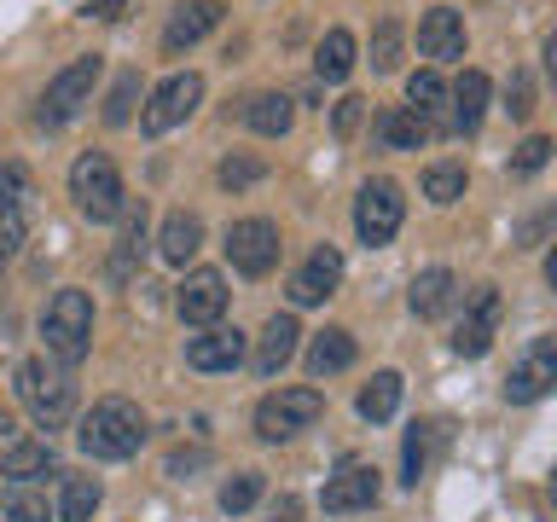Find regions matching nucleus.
Returning <instances> with one entry per match:
<instances>
[{"mask_svg":"<svg viewBox=\"0 0 557 522\" xmlns=\"http://www.w3.org/2000/svg\"><path fill=\"white\" fill-rule=\"evenodd\" d=\"M146 435H151L146 412H139L134 400L111 395L76 424V447L87 452V459H134V452L146 447Z\"/></svg>","mask_w":557,"mask_h":522,"instance_id":"f257e3e1","label":"nucleus"},{"mask_svg":"<svg viewBox=\"0 0 557 522\" xmlns=\"http://www.w3.org/2000/svg\"><path fill=\"white\" fill-rule=\"evenodd\" d=\"M41 337H47V355L76 372V365L87 360V348H94V296L76 290V285L59 290L41 308Z\"/></svg>","mask_w":557,"mask_h":522,"instance_id":"f03ea898","label":"nucleus"},{"mask_svg":"<svg viewBox=\"0 0 557 522\" xmlns=\"http://www.w3.org/2000/svg\"><path fill=\"white\" fill-rule=\"evenodd\" d=\"M17 400L29 407V418L41 430H64L70 424V407H76V383H70V365L47 360V355H29L17 365Z\"/></svg>","mask_w":557,"mask_h":522,"instance_id":"7ed1b4c3","label":"nucleus"},{"mask_svg":"<svg viewBox=\"0 0 557 522\" xmlns=\"http://www.w3.org/2000/svg\"><path fill=\"white\" fill-rule=\"evenodd\" d=\"M70 198L87 221H122V209H128V191H122V174L104 151H82L76 163H70Z\"/></svg>","mask_w":557,"mask_h":522,"instance_id":"20e7f679","label":"nucleus"},{"mask_svg":"<svg viewBox=\"0 0 557 522\" xmlns=\"http://www.w3.org/2000/svg\"><path fill=\"white\" fill-rule=\"evenodd\" d=\"M320 412H325L320 389H273V395H261V407H256V435L261 442H290V435H302L308 424H320Z\"/></svg>","mask_w":557,"mask_h":522,"instance_id":"39448f33","label":"nucleus"},{"mask_svg":"<svg viewBox=\"0 0 557 522\" xmlns=\"http://www.w3.org/2000/svg\"><path fill=\"white\" fill-rule=\"evenodd\" d=\"M99 59L87 52V59L64 64L59 76L47 82V99H41V128H64V122H76L87 104H94V87H99Z\"/></svg>","mask_w":557,"mask_h":522,"instance_id":"423d86ee","label":"nucleus"},{"mask_svg":"<svg viewBox=\"0 0 557 522\" xmlns=\"http://www.w3.org/2000/svg\"><path fill=\"white\" fill-rule=\"evenodd\" d=\"M198 104H203V76H198V70H181V76H169V82L151 87L146 111H139V128H146L151 139H163L169 128H181Z\"/></svg>","mask_w":557,"mask_h":522,"instance_id":"0eeeda50","label":"nucleus"},{"mask_svg":"<svg viewBox=\"0 0 557 522\" xmlns=\"http://www.w3.org/2000/svg\"><path fill=\"white\" fill-rule=\"evenodd\" d=\"M400 221H407V198H400V186L395 181H366L360 186V198H355V233H360V244H389L395 233H400Z\"/></svg>","mask_w":557,"mask_h":522,"instance_id":"6e6552de","label":"nucleus"},{"mask_svg":"<svg viewBox=\"0 0 557 522\" xmlns=\"http://www.w3.org/2000/svg\"><path fill=\"white\" fill-rule=\"evenodd\" d=\"M226 261L244 278H268L278 268V226L268 215H244L226 226Z\"/></svg>","mask_w":557,"mask_h":522,"instance_id":"1a4fd4ad","label":"nucleus"},{"mask_svg":"<svg viewBox=\"0 0 557 522\" xmlns=\"http://www.w3.org/2000/svg\"><path fill=\"white\" fill-rule=\"evenodd\" d=\"M557 389V337H534L517 355V365L505 372V400L511 407H534Z\"/></svg>","mask_w":557,"mask_h":522,"instance_id":"9d476101","label":"nucleus"},{"mask_svg":"<svg viewBox=\"0 0 557 522\" xmlns=\"http://www.w3.org/2000/svg\"><path fill=\"white\" fill-rule=\"evenodd\" d=\"M499 313H505V302H499L494 285H476V290H470L459 325H453V355L482 360L487 348H494V337H499Z\"/></svg>","mask_w":557,"mask_h":522,"instance_id":"9b49d317","label":"nucleus"},{"mask_svg":"<svg viewBox=\"0 0 557 522\" xmlns=\"http://www.w3.org/2000/svg\"><path fill=\"white\" fill-rule=\"evenodd\" d=\"M377 494H383L377 470H372V464H360V459H343V470L325 482L320 505H325L331 517H348V511H372V505H377Z\"/></svg>","mask_w":557,"mask_h":522,"instance_id":"f8f14e48","label":"nucleus"},{"mask_svg":"<svg viewBox=\"0 0 557 522\" xmlns=\"http://www.w3.org/2000/svg\"><path fill=\"white\" fill-rule=\"evenodd\" d=\"M174 313H181L186 325H215L221 313H226V278L215 268H191L186 273V285L174 290Z\"/></svg>","mask_w":557,"mask_h":522,"instance_id":"ddd939ff","label":"nucleus"},{"mask_svg":"<svg viewBox=\"0 0 557 522\" xmlns=\"http://www.w3.org/2000/svg\"><path fill=\"white\" fill-rule=\"evenodd\" d=\"M29 233V174L17 163H0V261L17 256Z\"/></svg>","mask_w":557,"mask_h":522,"instance_id":"4468645a","label":"nucleus"},{"mask_svg":"<svg viewBox=\"0 0 557 522\" xmlns=\"http://www.w3.org/2000/svg\"><path fill=\"white\" fill-rule=\"evenodd\" d=\"M186 365L191 372H233V365H244V331L203 325L198 337H186Z\"/></svg>","mask_w":557,"mask_h":522,"instance_id":"2eb2a0df","label":"nucleus"},{"mask_svg":"<svg viewBox=\"0 0 557 522\" xmlns=\"http://www.w3.org/2000/svg\"><path fill=\"white\" fill-rule=\"evenodd\" d=\"M337 285H343V256L331 250V244H320V250H313L302 268L290 273V302L296 308H320Z\"/></svg>","mask_w":557,"mask_h":522,"instance_id":"dca6fc26","label":"nucleus"},{"mask_svg":"<svg viewBox=\"0 0 557 522\" xmlns=\"http://www.w3.org/2000/svg\"><path fill=\"white\" fill-rule=\"evenodd\" d=\"M226 17L221 0H181V7L169 12V24H163V52H186V47H198L209 29H215Z\"/></svg>","mask_w":557,"mask_h":522,"instance_id":"f3484780","label":"nucleus"},{"mask_svg":"<svg viewBox=\"0 0 557 522\" xmlns=\"http://www.w3.org/2000/svg\"><path fill=\"white\" fill-rule=\"evenodd\" d=\"M418 52L435 59V64L465 59V17L453 7H430L424 17H418Z\"/></svg>","mask_w":557,"mask_h":522,"instance_id":"a211bd4d","label":"nucleus"},{"mask_svg":"<svg viewBox=\"0 0 557 522\" xmlns=\"http://www.w3.org/2000/svg\"><path fill=\"white\" fill-rule=\"evenodd\" d=\"M487 111V76L482 70H465L447 94V134H476Z\"/></svg>","mask_w":557,"mask_h":522,"instance_id":"6ab92c4d","label":"nucleus"},{"mask_svg":"<svg viewBox=\"0 0 557 522\" xmlns=\"http://www.w3.org/2000/svg\"><path fill=\"white\" fill-rule=\"evenodd\" d=\"M296 313H273L268 325H261V343H256V377H278L296 355Z\"/></svg>","mask_w":557,"mask_h":522,"instance_id":"aec40b11","label":"nucleus"},{"mask_svg":"<svg viewBox=\"0 0 557 522\" xmlns=\"http://www.w3.org/2000/svg\"><path fill=\"white\" fill-rule=\"evenodd\" d=\"M453 302H459V278H453V268H424V273L412 278L407 308L418 313V320H442Z\"/></svg>","mask_w":557,"mask_h":522,"instance_id":"412c9836","label":"nucleus"},{"mask_svg":"<svg viewBox=\"0 0 557 522\" xmlns=\"http://www.w3.org/2000/svg\"><path fill=\"white\" fill-rule=\"evenodd\" d=\"M238 116H244V128L261 134V139H285L290 122H296V104H290L285 94H250Z\"/></svg>","mask_w":557,"mask_h":522,"instance_id":"4be33fe9","label":"nucleus"},{"mask_svg":"<svg viewBox=\"0 0 557 522\" xmlns=\"http://www.w3.org/2000/svg\"><path fill=\"white\" fill-rule=\"evenodd\" d=\"M355 355H360L355 337H348L343 325H325L320 337L308 343V372H313V377H337V372H348V365H355Z\"/></svg>","mask_w":557,"mask_h":522,"instance_id":"5701e85b","label":"nucleus"},{"mask_svg":"<svg viewBox=\"0 0 557 522\" xmlns=\"http://www.w3.org/2000/svg\"><path fill=\"white\" fill-rule=\"evenodd\" d=\"M47 470H59V452H52V442H17L0 452V476L7 482H35V476H47Z\"/></svg>","mask_w":557,"mask_h":522,"instance_id":"b1692460","label":"nucleus"},{"mask_svg":"<svg viewBox=\"0 0 557 522\" xmlns=\"http://www.w3.org/2000/svg\"><path fill=\"white\" fill-rule=\"evenodd\" d=\"M447 94H453V87L435 76V70H418V76H407V111L424 122V128H430V122H435V128H447Z\"/></svg>","mask_w":557,"mask_h":522,"instance_id":"393cba45","label":"nucleus"},{"mask_svg":"<svg viewBox=\"0 0 557 522\" xmlns=\"http://www.w3.org/2000/svg\"><path fill=\"white\" fill-rule=\"evenodd\" d=\"M372 134H377V146H383V151H418V146L430 139V128L407 111V104H389V111H377Z\"/></svg>","mask_w":557,"mask_h":522,"instance_id":"a878e982","label":"nucleus"},{"mask_svg":"<svg viewBox=\"0 0 557 522\" xmlns=\"http://www.w3.org/2000/svg\"><path fill=\"white\" fill-rule=\"evenodd\" d=\"M203 244V221L191 215V209H174V215L163 221V244H157V256L169 261V268H186L191 256H198Z\"/></svg>","mask_w":557,"mask_h":522,"instance_id":"bb28decb","label":"nucleus"},{"mask_svg":"<svg viewBox=\"0 0 557 522\" xmlns=\"http://www.w3.org/2000/svg\"><path fill=\"white\" fill-rule=\"evenodd\" d=\"M139 256H146V203H128V209H122L116 256H111V278H116V285L134 273V261H139Z\"/></svg>","mask_w":557,"mask_h":522,"instance_id":"cd10ccee","label":"nucleus"},{"mask_svg":"<svg viewBox=\"0 0 557 522\" xmlns=\"http://www.w3.org/2000/svg\"><path fill=\"white\" fill-rule=\"evenodd\" d=\"M400 389H407V383H400V372H377V377L360 389L355 412L366 418V424H389V418H395V407H400Z\"/></svg>","mask_w":557,"mask_h":522,"instance_id":"c85d7f7f","label":"nucleus"},{"mask_svg":"<svg viewBox=\"0 0 557 522\" xmlns=\"http://www.w3.org/2000/svg\"><path fill=\"white\" fill-rule=\"evenodd\" d=\"M348 70H355V35L331 29L325 41L313 47V76L320 82H348Z\"/></svg>","mask_w":557,"mask_h":522,"instance_id":"c756f323","label":"nucleus"},{"mask_svg":"<svg viewBox=\"0 0 557 522\" xmlns=\"http://www.w3.org/2000/svg\"><path fill=\"white\" fill-rule=\"evenodd\" d=\"M47 494H35V482H7L0 487V522H47Z\"/></svg>","mask_w":557,"mask_h":522,"instance_id":"7c9ffc66","label":"nucleus"},{"mask_svg":"<svg viewBox=\"0 0 557 522\" xmlns=\"http://www.w3.org/2000/svg\"><path fill=\"white\" fill-rule=\"evenodd\" d=\"M99 511V482L94 476H64L59 487V522H94Z\"/></svg>","mask_w":557,"mask_h":522,"instance_id":"2f4dec72","label":"nucleus"},{"mask_svg":"<svg viewBox=\"0 0 557 522\" xmlns=\"http://www.w3.org/2000/svg\"><path fill=\"white\" fill-rule=\"evenodd\" d=\"M424 198L430 203H459L465 198V163H430L424 169Z\"/></svg>","mask_w":557,"mask_h":522,"instance_id":"473e14b6","label":"nucleus"},{"mask_svg":"<svg viewBox=\"0 0 557 522\" xmlns=\"http://www.w3.org/2000/svg\"><path fill=\"white\" fill-rule=\"evenodd\" d=\"M430 424H412L407 430V447H400V482L418 487V476H424V464H430Z\"/></svg>","mask_w":557,"mask_h":522,"instance_id":"72a5a7b5","label":"nucleus"},{"mask_svg":"<svg viewBox=\"0 0 557 522\" xmlns=\"http://www.w3.org/2000/svg\"><path fill=\"white\" fill-rule=\"evenodd\" d=\"M395 64H400V17H377V29H372V70H377V76H389Z\"/></svg>","mask_w":557,"mask_h":522,"instance_id":"f704fd0d","label":"nucleus"},{"mask_svg":"<svg viewBox=\"0 0 557 522\" xmlns=\"http://www.w3.org/2000/svg\"><path fill=\"white\" fill-rule=\"evenodd\" d=\"M256 499H261V470H238V476L221 487V511L226 517H244Z\"/></svg>","mask_w":557,"mask_h":522,"instance_id":"c9c22d12","label":"nucleus"},{"mask_svg":"<svg viewBox=\"0 0 557 522\" xmlns=\"http://www.w3.org/2000/svg\"><path fill=\"white\" fill-rule=\"evenodd\" d=\"M134 99H139V70H128V76L111 87V99H104V122H111V128H122V122L134 116Z\"/></svg>","mask_w":557,"mask_h":522,"instance_id":"e433bc0d","label":"nucleus"},{"mask_svg":"<svg viewBox=\"0 0 557 522\" xmlns=\"http://www.w3.org/2000/svg\"><path fill=\"white\" fill-rule=\"evenodd\" d=\"M546 163H552V139H546V134H529V139L511 151V174H540Z\"/></svg>","mask_w":557,"mask_h":522,"instance_id":"4c0bfd02","label":"nucleus"},{"mask_svg":"<svg viewBox=\"0 0 557 522\" xmlns=\"http://www.w3.org/2000/svg\"><path fill=\"white\" fill-rule=\"evenodd\" d=\"M261 174H268V163H261V157H226V163H221V186H226V191H244V186H256Z\"/></svg>","mask_w":557,"mask_h":522,"instance_id":"58836bf2","label":"nucleus"},{"mask_svg":"<svg viewBox=\"0 0 557 522\" xmlns=\"http://www.w3.org/2000/svg\"><path fill=\"white\" fill-rule=\"evenodd\" d=\"M360 116H366V99H360V94L337 99V111H331V128H337V139L355 134V128H360Z\"/></svg>","mask_w":557,"mask_h":522,"instance_id":"ea45409f","label":"nucleus"},{"mask_svg":"<svg viewBox=\"0 0 557 522\" xmlns=\"http://www.w3.org/2000/svg\"><path fill=\"white\" fill-rule=\"evenodd\" d=\"M505 111H511L517 122H522V116L534 111V82L522 76V70H517V76H511V87H505Z\"/></svg>","mask_w":557,"mask_h":522,"instance_id":"a19ab883","label":"nucleus"},{"mask_svg":"<svg viewBox=\"0 0 557 522\" xmlns=\"http://www.w3.org/2000/svg\"><path fill=\"white\" fill-rule=\"evenodd\" d=\"M122 12H128V0H87V17H99V24H116Z\"/></svg>","mask_w":557,"mask_h":522,"instance_id":"79ce46f5","label":"nucleus"},{"mask_svg":"<svg viewBox=\"0 0 557 522\" xmlns=\"http://www.w3.org/2000/svg\"><path fill=\"white\" fill-rule=\"evenodd\" d=\"M17 442V424H12V412H0V452H7Z\"/></svg>","mask_w":557,"mask_h":522,"instance_id":"37998d69","label":"nucleus"},{"mask_svg":"<svg viewBox=\"0 0 557 522\" xmlns=\"http://www.w3.org/2000/svg\"><path fill=\"white\" fill-rule=\"evenodd\" d=\"M546 70H552V76H557V29L546 35Z\"/></svg>","mask_w":557,"mask_h":522,"instance_id":"c03bdc74","label":"nucleus"},{"mask_svg":"<svg viewBox=\"0 0 557 522\" xmlns=\"http://www.w3.org/2000/svg\"><path fill=\"white\" fill-rule=\"evenodd\" d=\"M546 285L557 290V244H552V256H546Z\"/></svg>","mask_w":557,"mask_h":522,"instance_id":"a18cd8bd","label":"nucleus"},{"mask_svg":"<svg viewBox=\"0 0 557 522\" xmlns=\"http://www.w3.org/2000/svg\"><path fill=\"white\" fill-rule=\"evenodd\" d=\"M273 522H296V505L285 499V505H278V511H273Z\"/></svg>","mask_w":557,"mask_h":522,"instance_id":"49530a36","label":"nucleus"},{"mask_svg":"<svg viewBox=\"0 0 557 522\" xmlns=\"http://www.w3.org/2000/svg\"><path fill=\"white\" fill-rule=\"evenodd\" d=\"M552 499H557V470H552Z\"/></svg>","mask_w":557,"mask_h":522,"instance_id":"de8ad7c7","label":"nucleus"}]
</instances>
